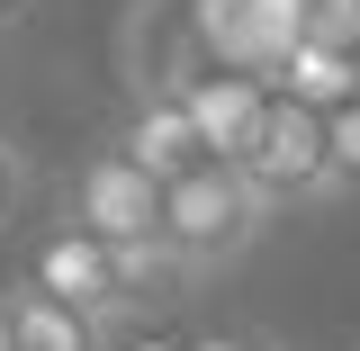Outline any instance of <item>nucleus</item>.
Instances as JSON below:
<instances>
[{
    "mask_svg": "<svg viewBox=\"0 0 360 351\" xmlns=\"http://www.w3.org/2000/svg\"><path fill=\"white\" fill-rule=\"evenodd\" d=\"M270 225V198L243 180V162H189V172L162 180V253L172 270H225L262 243Z\"/></svg>",
    "mask_w": 360,
    "mask_h": 351,
    "instance_id": "f257e3e1",
    "label": "nucleus"
},
{
    "mask_svg": "<svg viewBox=\"0 0 360 351\" xmlns=\"http://www.w3.org/2000/svg\"><path fill=\"white\" fill-rule=\"evenodd\" d=\"M72 225L99 234V243L127 262L135 288H144V279H172V253H162V180L144 172L127 144L82 153V172H72Z\"/></svg>",
    "mask_w": 360,
    "mask_h": 351,
    "instance_id": "f03ea898",
    "label": "nucleus"
},
{
    "mask_svg": "<svg viewBox=\"0 0 360 351\" xmlns=\"http://www.w3.org/2000/svg\"><path fill=\"white\" fill-rule=\"evenodd\" d=\"M243 180L262 189L270 208H307V198H333V162H324V108L270 90L262 127L243 144Z\"/></svg>",
    "mask_w": 360,
    "mask_h": 351,
    "instance_id": "7ed1b4c3",
    "label": "nucleus"
},
{
    "mask_svg": "<svg viewBox=\"0 0 360 351\" xmlns=\"http://www.w3.org/2000/svg\"><path fill=\"white\" fill-rule=\"evenodd\" d=\"M162 90H180L189 127H198V144H207L217 162H243V144H252V127H262V108H270V82H262V72L207 63V54H198V37L180 45V63L162 72Z\"/></svg>",
    "mask_w": 360,
    "mask_h": 351,
    "instance_id": "20e7f679",
    "label": "nucleus"
},
{
    "mask_svg": "<svg viewBox=\"0 0 360 351\" xmlns=\"http://www.w3.org/2000/svg\"><path fill=\"white\" fill-rule=\"evenodd\" d=\"M27 288H45V298H63V307H82L99 333L117 324V315L135 307V279H127V262L99 243V234H82V225L63 217L54 234H45L37 253H27Z\"/></svg>",
    "mask_w": 360,
    "mask_h": 351,
    "instance_id": "39448f33",
    "label": "nucleus"
},
{
    "mask_svg": "<svg viewBox=\"0 0 360 351\" xmlns=\"http://www.w3.org/2000/svg\"><path fill=\"white\" fill-rule=\"evenodd\" d=\"M117 144H127L153 180H172V172H189V162H207V144H198V127H189L180 90H162V82L135 90V108H127V127H117Z\"/></svg>",
    "mask_w": 360,
    "mask_h": 351,
    "instance_id": "423d86ee",
    "label": "nucleus"
},
{
    "mask_svg": "<svg viewBox=\"0 0 360 351\" xmlns=\"http://www.w3.org/2000/svg\"><path fill=\"white\" fill-rule=\"evenodd\" d=\"M270 90H288V99H307V108H333V99L360 90V45L333 37V27H297L288 54L270 63Z\"/></svg>",
    "mask_w": 360,
    "mask_h": 351,
    "instance_id": "0eeeda50",
    "label": "nucleus"
},
{
    "mask_svg": "<svg viewBox=\"0 0 360 351\" xmlns=\"http://www.w3.org/2000/svg\"><path fill=\"white\" fill-rule=\"evenodd\" d=\"M0 315H9V351H99V324H90L82 307L27 288V279L0 298Z\"/></svg>",
    "mask_w": 360,
    "mask_h": 351,
    "instance_id": "6e6552de",
    "label": "nucleus"
},
{
    "mask_svg": "<svg viewBox=\"0 0 360 351\" xmlns=\"http://www.w3.org/2000/svg\"><path fill=\"white\" fill-rule=\"evenodd\" d=\"M324 162H333V198L360 189V90L324 108Z\"/></svg>",
    "mask_w": 360,
    "mask_h": 351,
    "instance_id": "1a4fd4ad",
    "label": "nucleus"
},
{
    "mask_svg": "<svg viewBox=\"0 0 360 351\" xmlns=\"http://www.w3.org/2000/svg\"><path fill=\"white\" fill-rule=\"evenodd\" d=\"M18 189H27V162H18V144L0 135V225H9V208H18Z\"/></svg>",
    "mask_w": 360,
    "mask_h": 351,
    "instance_id": "9d476101",
    "label": "nucleus"
},
{
    "mask_svg": "<svg viewBox=\"0 0 360 351\" xmlns=\"http://www.w3.org/2000/svg\"><path fill=\"white\" fill-rule=\"evenodd\" d=\"M99 351H189V343H172V333H99Z\"/></svg>",
    "mask_w": 360,
    "mask_h": 351,
    "instance_id": "9b49d317",
    "label": "nucleus"
},
{
    "mask_svg": "<svg viewBox=\"0 0 360 351\" xmlns=\"http://www.w3.org/2000/svg\"><path fill=\"white\" fill-rule=\"evenodd\" d=\"M189 351H270V343H252V333H198Z\"/></svg>",
    "mask_w": 360,
    "mask_h": 351,
    "instance_id": "f8f14e48",
    "label": "nucleus"
},
{
    "mask_svg": "<svg viewBox=\"0 0 360 351\" xmlns=\"http://www.w3.org/2000/svg\"><path fill=\"white\" fill-rule=\"evenodd\" d=\"M0 351H9V315H0Z\"/></svg>",
    "mask_w": 360,
    "mask_h": 351,
    "instance_id": "ddd939ff",
    "label": "nucleus"
},
{
    "mask_svg": "<svg viewBox=\"0 0 360 351\" xmlns=\"http://www.w3.org/2000/svg\"><path fill=\"white\" fill-rule=\"evenodd\" d=\"M0 18H9V0H0Z\"/></svg>",
    "mask_w": 360,
    "mask_h": 351,
    "instance_id": "4468645a",
    "label": "nucleus"
}]
</instances>
